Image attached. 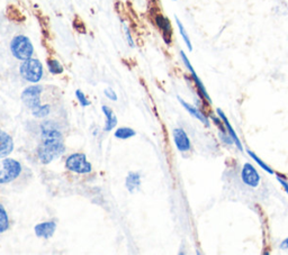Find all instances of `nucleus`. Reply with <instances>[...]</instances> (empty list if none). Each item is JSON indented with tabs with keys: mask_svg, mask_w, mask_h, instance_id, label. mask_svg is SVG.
Returning <instances> with one entry per match:
<instances>
[{
	"mask_svg": "<svg viewBox=\"0 0 288 255\" xmlns=\"http://www.w3.org/2000/svg\"><path fill=\"white\" fill-rule=\"evenodd\" d=\"M178 100H179V103L182 104V106L184 107V108L187 110L189 114L193 116V117H195V118H197V120H198L200 122H202L203 124H204L205 126H210V118L207 117V115H205L204 112H202L198 108H196L195 106H193V105H190V104H188V103H186V101L184 100V99H182L180 97H178Z\"/></svg>",
	"mask_w": 288,
	"mask_h": 255,
	"instance_id": "ddd939ff",
	"label": "nucleus"
},
{
	"mask_svg": "<svg viewBox=\"0 0 288 255\" xmlns=\"http://www.w3.org/2000/svg\"><path fill=\"white\" fill-rule=\"evenodd\" d=\"M42 91H43V88L41 86H38V84H34V86L26 88L21 94L23 103L25 104L27 108H30L32 110L33 114L34 112H36L42 107L41 98H39V96H41Z\"/></svg>",
	"mask_w": 288,
	"mask_h": 255,
	"instance_id": "423d86ee",
	"label": "nucleus"
},
{
	"mask_svg": "<svg viewBox=\"0 0 288 255\" xmlns=\"http://www.w3.org/2000/svg\"><path fill=\"white\" fill-rule=\"evenodd\" d=\"M173 141L178 151L180 152H188L191 149V143L188 137L187 133L183 128H174L173 129Z\"/></svg>",
	"mask_w": 288,
	"mask_h": 255,
	"instance_id": "9d476101",
	"label": "nucleus"
},
{
	"mask_svg": "<svg viewBox=\"0 0 288 255\" xmlns=\"http://www.w3.org/2000/svg\"><path fill=\"white\" fill-rule=\"evenodd\" d=\"M137 135V132L129 127H121L115 132V137L118 140H128Z\"/></svg>",
	"mask_w": 288,
	"mask_h": 255,
	"instance_id": "6ab92c4d",
	"label": "nucleus"
},
{
	"mask_svg": "<svg viewBox=\"0 0 288 255\" xmlns=\"http://www.w3.org/2000/svg\"><path fill=\"white\" fill-rule=\"evenodd\" d=\"M280 248L284 251H288V237L280 243Z\"/></svg>",
	"mask_w": 288,
	"mask_h": 255,
	"instance_id": "bb28decb",
	"label": "nucleus"
},
{
	"mask_svg": "<svg viewBox=\"0 0 288 255\" xmlns=\"http://www.w3.org/2000/svg\"><path fill=\"white\" fill-rule=\"evenodd\" d=\"M21 173V164L14 158L5 157L0 169V184H7L17 179Z\"/></svg>",
	"mask_w": 288,
	"mask_h": 255,
	"instance_id": "20e7f679",
	"label": "nucleus"
},
{
	"mask_svg": "<svg viewBox=\"0 0 288 255\" xmlns=\"http://www.w3.org/2000/svg\"><path fill=\"white\" fill-rule=\"evenodd\" d=\"M14 151V141L11 136L6 133L5 130L0 129V158L8 157L11 152Z\"/></svg>",
	"mask_w": 288,
	"mask_h": 255,
	"instance_id": "f8f14e48",
	"label": "nucleus"
},
{
	"mask_svg": "<svg viewBox=\"0 0 288 255\" xmlns=\"http://www.w3.org/2000/svg\"><path fill=\"white\" fill-rule=\"evenodd\" d=\"M34 230H35V234L38 239L49 240L55 233L56 223L52 222V220H51V222H43L41 224H37Z\"/></svg>",
	"mask_w": 288,
	"mask_h": 255,
	"instance_id": "9b49d317",
	"label": "nucleus"
},
{
	"mask_svg": "<svg viewBox=\"0 0 288 255\" xmlns=\"http://www.w3.org/2000/svg\"><path fill=\"white\" fill-rule=\"evenodd\" d=\"M125 186L127 190L134 194L135 191H138L141 187V175L138 172H129L126 177Z\"/></svg>",
	"mask_w": 288,
	"mask_h": 255,
	"instance_id": "dca6fc26",
	"label": "nucleus"
},
{
	"mask_svg": "<svg viewBox=\"0 0 288 255\" xmlns=\"http://www.w3.org/2000/svg\"><path fill=\"white\" fill-rule=\"evenodd\" d=\"M180 56H182V60H183V62H184L185 66L187 67L188 71L190 72L191 79H193V81H194V83H195V87H196V89H197V92H198V95L201 96V97H202L203 99H205L208 104H212V99H211V97H210V95H208V92H207V90H206V88H205V86H204V83L202 82L200 77L197 76V73L195 72L193 65H191L190 61L188 60L187 55L185 54L184 51H180Z\"/></svg>",
	"mask_w": 288,
	"mask_h": 255,
	"instance_id": "0eeeda50",
	"label": "nucleus"
},
{
	"mask_svg": "<svg viewBox=\"0 0 288 255\" xmlns=\"http://www.w3.org/2000/svg\"><path fill=\"white\" fill-rule=\"evenodd\" d=\"M241 179L243 183L251 188H257L260 183V175H259L257 169L251 163H246L241 171Z\"/></svg>",
	"mask_w": 288,
	"mask_h": 255,
	"instance_id": "1a4fd4ad",
	"label": "nucleus"
},
{
	"mask_svg": "<svg viewBox=\"0 0 288 255\" xmlns=\"http://www.w3.org/2000/svg\"><path fill=\"white\" fill-rule=\"evenodd\" d=\"M176 22H177V26H178V30H179L180 35H182V37H183V39H184V42H185V44H186V47H187L188 50L191 52V51H193V45H191V41H190V38H189V35H188L187 31H186L185 26L183 25V22L179 20L178 17H176Z\"/></svg>",
	"mask_w": 288,
	"mask_h": 255,
	"instance_id": "a211bd4d",
	"label": "nucleus"
},
{
	"mask_svg": "<svg viewBox=\"0 0 288 255\" xmlns=\"http://www.w3.org/2000/svg\"><path fill=\"white\" fill-rule=\"evenodd\" d=\"M50 111H51V107L50 105H42L41 108H39L36 112H34V116L37 117V118H44V117H47L49 114H50Z\"/></svg>",
	"mask_w": 288,
	"mask_h": 255,
	"instance_id": "5701e85b",
	"label": "nucleus"
},
{
	"mask_svg": "<svg viewBox=\"0 0 288 255\" xmlns=\"http://www.w3.org/2000/svg\"><path fill=\"white\" fill-rule=\"evenodd\" d=\"M65 168L71 172L79 174H88L93 171V166L87 160L83 153H73L65 160Z\"/></svg>",
	"mask_w": 288,
	"mask_h": 255,
	"instance_id": "39448f33",
	"label": "nucleus"
},
{
	"mask_svg": "<svg viewBox=\"0 0 288 255\" xmlns=\"http://www.w3.org/2000/svg\"><path fill=\"white\" fill-rule=\"evenodd\" d=\"M101 110H103L106 117L104 132H110V130H113V128H115V126L117 125V117L115 112L113 111V109L109 108L108 106H103L101 107Z\"/></svg>",
	"mask_w": 288,
	"mask_h": 255,
	"instance_id": "2eb2a0df",
	"label": "nucleus"
},
{
	"mask_svg": "<svg viewBox=\"0 0 288 255\" xmlns=\"http://www.w3.org/2000/svg\"><path fill=\"white\" fill-rule=\"evenodd\" d=\"M173 2H177V0H173Z\"/></svg>",
	"mask_w": 288,
	"mask_h": 255,
	"instance_id": "cd10ccee",
	"label": "nucleus"
},
{
	"mask_svg": "<svg viewBox=\"0 0 288 255\" xmlns=\"http://www.w3.org/2000/svg\"><path fill=\"white\" fill-rule=\"evenodd\" d=\"M76 97H77V99H78V101H79V104H80L82 107H88V106H90V100L87 98V96L84 95L81 90H77L76 91Z\"/></svg>",
	"mask_w": 288,
	"mask_h": 255,
	"instance_id": "4be33fe9",
	"label": "nucleus"
},
{
	"mask_svg": "<svg viewBox=\"0 0 288 255\" xmlns=\"http://www.w3.org/2000/svg\"><path fill=\"white\" fill-rule=\"evenodd\" d=\"M41 130V144L37 149V156L43 164H49L64 153V138L59 128L51 122L43 123Z\"/></svg>",
	"mask_w": 288,
	"mask_h": 255,
	"instance_id": "f257e3e1",
	"label": "nucleus"
},
{
	"mask_svg": "<svg viewBox=\"0 0 288 255\" xmlns=\"http://www.w3.org/2000/svg\"><path fill=\"white\" fill-rule=\"evenodd\" d=\"M216 112H217V116H218L219 118H221V120L223 121L224 125H225V128H227L229 135L231 136V138L233 140L235 146L238 147V149H239L240 151H243V146H242V143H241L240 138L238 137V135H236L235 130L233 129L232 125H231V124H230V122H229V120H228V117L225 116V114L223 112V110H222L221 108H217V109H216Z\"/></svg>",
	"mask_w": 288,
	"mask_h": 255,
	"instance_id": "4468645a",
	"label": "nucleus"
},
{
	"mask_svg": "<svg viewBox=\"0 0 288 255\" xmlns=\"http://www.w3.org/2000/svg\"><path fill=\"white\" fill-rule=\"evenodd\" d=\"M47 64H48L49 71L52 73V75H61V73L64 71L63 66H62L60 62L55 59H49Z\"/></svg>",
	"mask_w": 288,
	"mask_h": 255,
	"instance_id": "aec40b11",
	"label": "nucleus"
},
{
	"mask_svg": "<svg viewBox=\"0 0 288 255\" xmlns=\"http://www.w3.org/2000/svg\"><path fill=\"white\" fill-rule=\"evenodd\" d=\"M104 95L106 96L107 98L110 99V100H114V101L117 100V95H116V92H115L113 89H110V88H106V89L104 90Z\"/></svg>",
	"mask_w": 288,
	"mask_h": 255,
	"instance_id": "393cba45",
	"label": "nucleus"
},
{
	"mask_svg": "<svg viewBox=\"0 0 288 255\" xmlns=\"http://www.w3.org/2000/svg\"><path fill=\"white\" fill-rule=\"evenodd\" d=\"M153 20L156 26L159 28L163 41H165L167 45H170L172 42V33H173L170 20L168 19V17L160 13H156L153 15Z\"/></svg>",
	"mask_w": 288,
	"mask_h": 255,
	"instance_id": "6e6552de",
	"label": "nucleus"
},
{
	"mask_svg": "<svg viewBox=\"0 0 288 255\" xmlns=\"http://www.w3.org/2000/svg\"><path fill=\"white\" fill-rule=\"evenodd\" d=\"M123 28H124V33H125V37H126L127 44H128L131 48H134V41H133V37H132V35H131V31H129L128 26H127V25H124Z\"/></svg>",
	"mask_w": 288,
	"mask_h": 255,
	"instance_id": "b1692460",
	"label": "nucleus"
},
{
	"mask_svg": "<svg viewBox=\"0 0 288 255\" xmlns=\"http://www.w3.org/2000/svg\"><path fill=\"white\" fill-rule=\"evenodd\" d=\"M10 52L19 61L31 59L34 54V45L25 35H17L10 42Z\"/></svg>",
	"mask_w": 288,
	"mask_h": 255,
	"instance_id": "f03ea898",
	"label": "nucleus"
},
{
	"mask_svg": "<svg viewBox=\"0 0 288 255\" xmlns=\"http://www.w3.org/2000/svg\"><path fill=\"white\" fill-rule=\"evenodd\" d=\"M277 180H278V182L281 184V187L284 188V190L286 191V194L288 195V181L280 174H277Z\"/></svg>",
	"mask_w": 288,
	"mask_h": 255,
	"instance_id": "a878e982",
	"label": "nucleus"
},
{
	"mask_svg": "<svg viewBox=\"0 0 288 255\" xmlns=\"http://www.w3.org/2000/svg\"><path fill=\"white\" fill-rule=\"evenodd\" d=\"M247 153H248V154H249V156L252 158V160L255 161V162L258 164L259 167H260L261 169H263V170H264V171L268 172V173H270V174H274V173H275V172H274V170H273L272 168H270V167L268 166V164L264 163V162L261 160L260 157L256 155V153H253V152H252V151H250V150H247Z\"/></svg>",
	"mask_w": 288,
	"mask_h": 255,
	"instance_id": "412c9836",
	"label": "nucleus"
},
{
	"mask_svg": "<svg viewBox=\"0 0 288 255\" xmlns=\"http://www.w3.org/2000/svg\"><path fill=\"white\" fill-rule=\"evenodd\" d=\"M19 73L23 79H25L26 81L37 83L42 80L44 75L43 65L37 59H27L25 61H21V64L19 66Z\"/></svg>",
	"mask_w": 288,
	"mask_h": 255,
	"instance_id": "7ed1b4c3",
	"label": "nucleus"
},
{
	"mask_svg": "<svg viewBox=\"0 0 288 255\" xmlns=\"http://www.w3.org/2000/svg\"><path fill=\"white\" fill-rule=\"evenodd\" d=\"M9 216L7 214V211H6L5 207L0 203V234L5 233L9 229Z\"/></svg>",
	"mask_w": 288,
	"mask_h": 255,
	"instance_id": "f3484780",
	"label": "nucleus"
}]
</instances>
